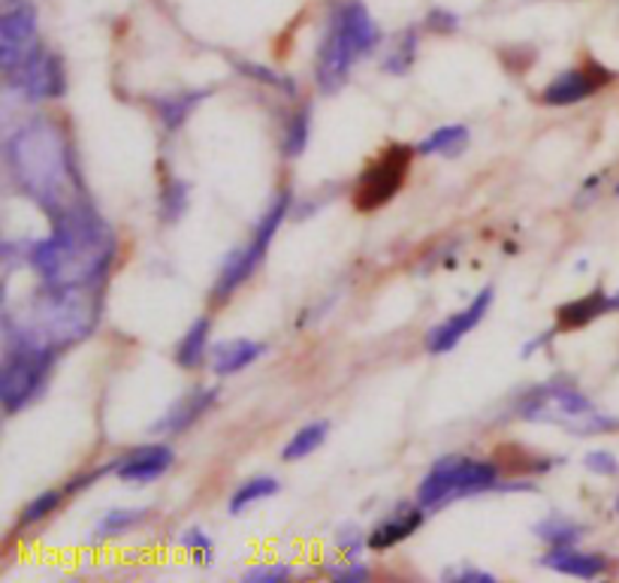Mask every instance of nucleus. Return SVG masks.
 Masks as SVG:
<instances>
[{"label": "nucleus", "mask_w": 619, "mask_h": 583, "mask_svg": "<svg viewBox=\"0 0 619 583\" xmlns=\"http://www.w3.org/2000/svg\"><path fill=\"white\" fill-rule=\"evenodd\" d=\"M7 160L15 182L52 221L67 215L82 200L76 194V170L67 136L55 122L40 119L10 139Z\"/></svg>", "instance_id": "obj_1"}, {"label": "nucleus", "mask_w": 619, "mask_h": 583, "mask_svg": "<svg viewBox=\"0 0 619 583\" xmlns=\"http://www.w3.org/2000/svg\"><path fill=\"white\" fill-rule=\"evenodd\" d=\"M115 255V236L88 200L55 221V233L31 248V267L46 284H98Z\"/></svg>", "instance_id": "obj_2"}, {"label": "nucleus", "mask_w": 619, "mask_h": 583, "mask_svg": "<svg viewBox=\"0 0 619 583\" xmlns=\"http://www.w3.org/2000/svg\"><path fill=\"white\" fill-rule=\"evenodd\" d=\"M100 321L98 284H46L15 321L7 315V341L58 351L70 341L86 339Z\"/></svg>", "instance_id": "obj_3"}, {"label": "nucleus", "mask_w": 619, "mask_h": 583, "mask_svg": "<svg viewBox=\"0 0 619 583\" xmlns=\"http://www.w3.org/2000/svg\"><path fill=\"white\" fill-rule=\"evenodd\" d=\"M378 40V25L375 19L369 15L360 0H345L333 10L329 19L327 34L317 52V86L320 91H339L345 86V79L351 74V67L357 58H363L369 52L375 49Z\"/></svg>", "instance_id": "obj_4"}, {"label": "nucleus", "mask_w": 619, "mask_h": 583, "mask_svg": "<svg viewBox=\"0 0 619 583\" xmlns=\"http://www.w3.org/2000/svg\"><path fill=\"white\" fill-rule=\"evenodd\" d=\"M517 412L526 421H544V424L565 426V429L581 433V436L619 429V421H610L601 412H595V405L583 396L581 390L571 388V384H562V381L529 390Z\"/></svg>", "instance_id": "obj_5"}, {"label": "nucleus", "mask_w": 619, "mask_h": 583, "mask_svg": "<svg viewBox=\"0 0 619 583\" xmlns=\"http://www.w3.org/2000/svg\"><path fill=\"white\" fill-rule=\"evenodd\" d=\"M496 462L469 460V457H441L417 490V502L424 508H438V505L453 502V498L496 490Z\"/></svg>", "instance_id": "obj_6"}, {"label": "nucleus", "mask_w": 619, "mask_h": 583, "mask_svg": "<svg viewBox=\"0 0 619 583\" xmlns=\"http://www.w3.org/2000/svg\"><path fill=\"white\" fill-rule=\"evenodd\" d=\"M414 148L408 146H387L378 155L360 176V182L353 188V206L360 212H375V209L387 206L393 197L399 194L402 184L408 179L412 170Z\"/></svg>", "instance_id": "obj_7"}, {"label": "nucleus", "mask_w": 619, "mask_h": 583, "mask_svg": "<svg viewBox=\"0 0 619 583\" xmlns=\"http://www.w3.org/2000/svg\"><path fill=\"white\" fill-rule=\"evenodd\" d=\"M288 206H291V194L284 191V194L275 197V203L269 206V212L263 215V221H260V227H257V233L251 236V243L227 257V264H224L218 281H215V293H212L215 300L230 296V293L236 291L243 281L251 279V272L263 264V257H267L269 251V243H272V236H275V231L281 227L284 215H288Z\"/></svg>", "instance_id": "obj_8"}, {"label": "nucleus", "mask_w": 619, "mask_h": 583, "mask_svg": "<svg viewBox=\"0 0 619 583\" xmlns=\"http://www.w3.org/2000/svg\"><path fill=\"white\" fill-rule=\"evenodd\" d=\"M52 354L46 348H27V345H10L7 348V363L0 375V402L7 414H15L25 405L49 375Z\"/></svg>", "instance_id": "obj_9"}, {"label": "nucleus", "mask_w": 619, "mask_h": 583, "mask_svg": "<svg viewBox=\"0 0 619 583\" xmlns=\"http://www.w3.org/2000/svg\"><path fill=\"white\" fill-rule=\"evenodd\" d=\"M37 46V13H34V7L25 0L7 7V13L0 19V67L7 74H13Z\"/></svg>", "instance_id": "obj_10"}, {"label": "nucleus", "mask_w": 619, "mask_h": 583, "mask_svg": "<svg viewBox=\"0 0 619 583\" xmlns=\"http://www.w3.org/2000/svg\"><path fill=\"white\" fill-rule=\"evenodd\" d=\"M13 82L22 94H27V100H52L64 94V67L58 61V55H52L43 46L27 55L25 61L15 67L10 74Z\"/></svg>", "instance_id": "obj_11"}, {"label": "nucleus", "mask_w": 619, "mask_h": 583, "mask_svg": "<svg viewBox=\"0 0 619 583\" xmlns=\"http://www.w3.org/2000/svg\"><path fill=\"white\" fill-rule=\"evenodd\" d=\"M614 82V74L601 67V64L586 61L574 70H565L562 76H556L550 86L541 91V103L547 106H571V103H581V100L593 98L595 91H601L605 86Z\"/></svg>", "instance_id": "obj_12"}, {"label": "nucleus", "mask_w": 619, "mask_h": 583, "mask_svg": "<svg viewBox=\"0 0 619 583\" xmlns=\"http://www.w3.org/2000/svg\"><path fill=\"white\" fill-rule=\"evenodd\" d=\"M489 305H493V291L486 288V291H481L474 296L469 309H462L457 315H450L444 324H438L436 329H429V333H426V348L432 354L453 351V348L460 345V339H465V336L484 321V315L489 312Z\"/></svg>", "instance_id": "obj_13"}, {"label": "nucleus", "mask_w": 619, "mask_h": 583, "mask_svg": "<svg viewBox=\"0 0 619 583\" xmlns=\"http://www.w3.org/2000/svg\"><path fill=\"white\" fill-rule=\"evenodd\" d=\"M172 466V450L167 445H146L115 462V472L131 484H148Z\"/></svg>", "instance_id": "obj_14"}, {"label": "nucleus", "mask_w": 619, "mask_h": 583, "mask_svg": "<svg viewBox=\"0 0 619 583\" xmlns=\"http://www.w3.org/2000/svg\"><path fill=\"white\" fill-rule=\"evenodd\" d=\"M544 565L559 571V574L593 581V578L607 571V559L601 553H581V550H571V547H553L544 557Z\"/></svg>", "instance_id": "obj_15"}, {"label": "nucleus", "mask_w": 619, "mask_h": 583, "mask_svg": "<svg viewBox=\"0 0 619 583\" xmlns=\"http://www.w3.org/2000/svg\"><path fill=\"white\" fill-rule=\"evenodd\" d=\"M424 523V511L412 508V505H399V511L390 520L378 523L375 529L369 532V547L372 550H387V547L399 545L408 535H414Z\"/></svg>", "instance_id": "obj_16"}, {"label": "nucleus", "mask_w": 619, "mask_h": 583, "mask_svg": "<svg viewBox=\"0 0 619 583\" xmlns=\"http://www.w3.org/2000/svg\"><path fill=\"white\" fill-rule=\"evenodd\" d=\"M614 312L610 305V296H605L601 291L589 293L583 300H574V303H565L556 312V333H571V329H581L586 324H593L595 317Z\"/></svg>", "instance_id": "obj_17"}, {"label": "nucleus", "mask_w": 619, "mask_h": 583, "mask_svg": "<svg viewBox=\"0 0 619 583\" xmlns=\"http://www.w3.org/2000/svg\"><path fill=\"white\" fill-rule=\"evenodd\" d=\"M263 351H267V348H263L260 341L251 339L218 341V345L212 348V369H215V375H233V372H239L245 366L255 363Z\"/></svg>", "instance_id": "obj_18"}, {"label": "nucleus", "mask_w": 619, "mask_h": 583, "mask_svg": "<svg viewBox=\"0 0 619 583\" xmlns=\"http://www.w3.org/2000/svg\"><path fill=\"white\" fill-rule=\"evenodd\" d=\"M215 400H218V390H194V393H188L172 412H167V417L158 424V433H182V429L194 424L200 414L209 412Z\"/></svg>", "instance_id": "obj_19"}, {"label": "nucleus", "mask_w": 619, "mask_h": 583, "mask_svg": "<svg viewBox=\"0 0 619 583\" xmlns=\"http://www.w3.org/2000/svg\"><path fill=\"white\" fill-rule=\"evenodd\" d=\"M209 91H184V94H170V98H158L155 100V112H158V119L164 122L167 131H176V127H182L184 119L191 115L200 100L206 98Z\"/></svg>", "instance_id": "obj_20"}, {"label": "nucleus", "mask_w": 619, "mask_h": 583, "mask_svg": "<svg viewBox=\"0 0 619 583\" xmlns=\"http://www.w3.org/2000/svg\"><path fill=\"white\" fill-rule=\"evenodd\" d=\"M469 146V127L462 124H450V127H438L436 134H429L417 146V155H460L462 148Z\"/></svg>", "instance_id": "obj_21"}, {"label": "nucleus", "mask_w": 619, "mask_h": 583, "mask_svg": "<svg viewBox=\"0 0 619 583\" xmlns=\"http://www.w3.org/2000/svg\"><path fill=\"white\" fill-rule=\"evenodd\" d=\"M209 348V317H200L191 324V329L184 333V339L179 341V351H176V363L182 369H194L203 360V354Z\"/></svg>", "instance_id": "obj_22"}, {"label": "nucleus", "mask_w": 619, "mask_h": 583, "mask_svg": "<svg viewBox=\"0 0 619 583\" xmlns=\"http://www.w3.org/2000/svg\"><path fill=\"white\" fill-rule=\"evenodd\" d=\"M327 436H329L327 421H315V424L303 426L296 436H291V441H288L284 450H281V457H284V460H303L308 453H315V450L327 441Z\"/></svg>", "instance_id": "obj_23"}, {"label": "nucleus", "mask_w": 619, "mask_h": 583, "mask_svg": "<svg viewBox=\"0 0 619 583\" xmlns=\"http://www.w3.org/2000/svg\"><path fill=\"white\" fill-rule=\"evenodd\" d=\"M498 469H505L508 474H534V472H547L553 462L544 460V457H534L529 450L517 448V445H508V448H498Z\"/></svg>", "instance_id": "obj_24"}, {"label": "nucleus", "mask_w": 619, "mask_h": 583, "mask_svg": "<svg viewBox=\"0 0 619 583\" xmlns=\"http://www.w3.org/2000/svg\"><path fill=\"white\" fill-rule=\"evenodd\" d=\"M534 532H538V538H544V541H550L553 547H571L581 538V526L571 523L569 517H556V514H553V517L538 523Z\"/></svg>", "instance_id": "obj_25"}, {"label": "nucleus", "mask_w": 619, "mask_h": 583, "mask_svg": "<svg viewBox=\"0 0 619 583\" xmlns=\"http://www.w3.org/2000/svg\"><path fill=\"white\" fill-rule=\"evenodd\" d=\"M272 493H279V481L275 478H255V481H245L230 498V514H243L248 505H255L260 498L272 496Z\"/></svg>", "instance_id": "obj_26"}, {"label": "nucleus", "mask_w": 619, "mask_h": 583, "mask_svg": "<svg viewBox=\"0 0 619 583\" xmlns=\"http://www.w3.org/2000/svg\"><path fill=\"white\" fill-rule=\"evenodd\" d=\"M148 517L146 508H112L100 526L94 529V538H112V535H122L127 529H134L136 523H143Z\"/></svg>", "instance_id": "obj_27"}, {"label": "nucleus", "mask_w": 619, "mask_h": 583, "mask_svg": "<svg viewBox=\"0 0 619 583\" xmlns=\"http://www.w3.org/2000/svg\"><path fill=\"white\" fill-rule=\"evenodd\" d=\"M414 49H417V34L414 31H405V34H399V40H396V49L390 52L387 61H384V70L387 74H408L414 64Z\"/></svg>", "instance_id": "obj_28"}, {"label": "nucleus", "mask_w": 619, "mask_h": 583, "mask_svg": "<svg viewBox=\"0 0 619 583\" xmlns=\"http://www.w3.org/2000/svg\"><path fill=\"white\" fill-rule=\"evenodd\" d=\"M305 143H308V110H300L296 115H291L281 146H284L288 158H296V155H303Z\"/></svg>", "instance_id": "obj_29"}, {"label": "nucleus", "mask_w": 619, "mask_h": 583, "mask_svg": "<svg viewBox=\"0 0 619 583\" xmlns=\"http://www.w3.org/2000/svg\"><path fill=\"white\" fill-rule=\"evenodd\" d=\"M236 70L243 76H251L257 82H267V86L279 88V91L291 94V98L296 94V82L288 79V76L275 74V70H269V67H260V64H251V61H236Z\"/></svg>", "instance_id": "obj_30"}, {"label": "nucleus", "mask_w": 619, "mask_h": 583, "mask_svg": "<svg viewBox=\"0 0 619 583\" xmlns=\"http://www.w3.org/2000/svg\"><path fill=\"white\" fill-rule=\"evenodd\" d=\"M61 490H49V493H40L25 511H22V517H19V526H31V523H40L43 517H49L52 511L61 505Z\"/></svg>", "instance_id": "obj_31"}, {"label": "nucleus", "mask_w": 619, "mask_h": 583, "mask_svg": "<svg viewBox=\"0 0 619 583\" xmlns=\"http://www.w3.org/2000/svg\"><path fill=\"white\" fill-rule=\"evenodd\" d=\"M184 206H188V188H184V182L170 179L164 188V218L176 221L184 212Z\"/></svg>", "instance_id": "obj_32"}, {"label": "nucleus", "mask_w": 619, "mask_h": 583, "mask_svg": "<svg viewBox=\"0 0 619 583\" xmlns=\"http://www.w3.org/2000/svg\"><path fill=\"white\" fill-rule=\"evenodd\" d=\"M291 578L288 565H257V569L245 571V581L248 583H281Z\"/></svg>", "instance_id": "obj_33"}, {"label": "nucleus", "mask_w": 619, "mask_h": 583, "mask_svg": "<svg viewBox=\"0 0 619 583\" xmlns=\"http://www.w3.org/2000/svg\"><path fill=\"white\" fill-rule=\"evenodd\" d=\"M182 545L188 547V550H194V557H200V562H209V559H212V538L200 532V529H188V532L182 535Z\"/></svg>", "instance_id": "obj_34"}, {"label": "nucleus", "mask_w": 619, "mask_h": 583, "mask_svg": "<svg viewBox=\"0 0 619 583\" xmlns=\"http://www.w3.org/2000/svg\"><path fill=\"white\" fill-rule=\"evenodd\" d=\"M586 469L595 474H617L619 462L607 450H593V453H586Z\"/></svg>", "instance_id": "obj_35"}, {"label": "nucleus", "mask_w": 619, "mask_h": 583, "mask_svg": "<svg viewBox=\"0 0 619 583\" xmlns=\"http://www.w3.org/2000/svg\"><path fill=\"white\" fill-rule=\"evenodd\" d=\"M336 541H339V547L348 557H357L360 547H363V532H357V529H339Z\"/></svg>", "instance_id": "obj_36"}, {"label": "nucleus", "mask_w": 619, "mask_h": 583, "mask_svg": "<svg viewBox=\"0 0 619 583\" xmlns=\"http://www.w3.org/2000/svg\"><path fill=\"white\" fill-rule=\"evenodd\" d=\"M369 574H372V571L365 569V565H351V569L333 571V578H336V581H345V583H363V581H369Z\"/></svg>", "instance_id": "obj_37"}, {"label": "nucleus", "mask_w": 619, "mask_h": 583, "mask_svg": "<svg viewBox=\"0 0 619 583\" xmlns=\"http://www.w3.org/2000/svg\"><path fill=\"white\" fill-rule=\"evenodd\" d=\"M426 22H429V27H436V31H453V27L460 25V19L453 13H444V10H432Z\"/></svg>", "instance_id": "obj_38"}, {"label": "nucleus", "mask_w": 619, "mask_h": 583, "mask_svg": "<svg viewBox=\"0 0 619 583\" xmlns=\"http://www.w3.org/2000/svg\"><path fill=\"white\" fill-rule=\"evenodd\" d=\"M450 578H457V581H462V583H493L496 581L489 571H481V569H460L457 574H450Z\"/></svg>", "instance_id": "obj_39"}, {"label": "nucleus", "mask_w": 619, "mask_h": 583, "mask_svg": "<svg viewBox=\"0 0 619 583\" xmlns=\"http://www.w3.org/2000/svg\"><path fill=\"white\" fill-rule=\"evenodd\" d=\"M610 305H614V312H619V291L610 296Z\"/></svg>", "instance_id": "obj_40"}, {"label": "nucleus", "mask_w": 619, "mask_h": 583, "mask_svg": "<svg viewBox=\"0 0 619 583\" xmlns=\"http://www.w3.org/2000/svg\"><path fill=\"white\" fill-rule=\"evenodd\" d=\"M3 3H7V7H13V3H19V0H3Z\"/></svg>", "instance_id": "obj_41"}, {"label": "nucleus", "mask_w": 619, "mask_h": 583, "mask_svg": "<svg viewBox=\"0 0 619 583\" xmlns=\"http://www.w3.org/2000/svg\"><path fill=\"white\" fill-rule=\"evenodd\" d=\"M617 197H619V184H617Z\"/></svg>", "instance_id": "obj_42"}, {"label": "nucleus", "mask_w": 619, "mask_h": 583, "mask_svg": "<svg viewBox=\"0 0 619 583\" xmlns=\"http://www.w3.org/2000/svg\"><path fill=\"white\" fill-rule=\"evenodd\" d=\"M617 505H619V502H617ZM617 511H619V508H617Z\"/></svg>", "instance_id": "obj_43"}]
</instances>
